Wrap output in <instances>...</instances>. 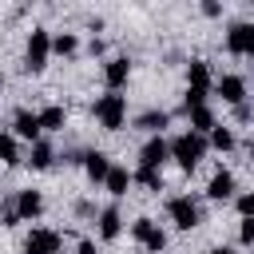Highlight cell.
<instances>
[{
  "label": "cell",
  "instance_id": "obj_1",
  "mask_svg": "<svg viewBox=\"0 0 254 254\" xmlns=\"http://www.w3.org/2000/svg\"><path fill=\"white\" fill-rule=\"evenodd\" d=\"M206 151H210V143H206V135H194V131H183V135H175L171 139V159L183 167V171H194L202 159H206Z\"/></svg>",
  "mask_w": 254,
  "mask_h": 254
},
{
  "label": "cell",
  "instance_id": "obj_2",
  "mask_svg": "<svg viewBox=\"0 0 254 254\" xmlns=\"http://www.w3.org/2000/svg\"><path fill=\"white\" fill-rule=\"evenodd\" d=\"M91 115L99 119L103 131H119V127L127 123V95H119V91H103V95L91 103Z\"/></svg>",
  "mask_w": 254,
  "mask_h": 254
},
{
  "label": "cell",
  "instance_id": "obj_3",
  "mask_svg": "<svg viewBox=\"0 0 254 254\" xmlns=\"http://www.w3.org/2000/svg\"><path fill=\"white\" fill-rule=\"evenodd\" d=\"M52 60V32L48 28H32L28 32V44H24V71L40 75Z\"/></svg>",
  "mask_w": 254,
  "mask_h": 254
},
{
  "label": "cell",
  "instance_id": "obj_4",
  "mask_svg": "<svg viewBox=\"0 0 254 254\" xmlns=\"http://www.w3.org/2000/svg\"><path fill=\"white\" fill-rule=\"evenodd\" d=\"M167 218H171L179 230H194V226L202 222V206H198V198H190V194H175V198H167Z\"/></svg>",
  "mask_w": 254,
  "mask_h": 254
},
{
  "label": "cell",
  "instance_id": "obj_5",
  "mask_svg": "<svg viewBox=\"0 0 254 254\" xmlns=\"http://www.w3.org/2000/svg\"><path fill=\"white\" fill-rule=\"evenodd\" d=\"M226 52L242 56V60H254V24L250 20H234L226 28Z\"/></svg>",
  "mask_w": 254,
  "mask_h": 254
},
{
  "label": "cell",
  "instance_id": "obj_6",
  "mask_svg": "<svg viewBox=\"0 0 254 254\" xmlns=\"http://www.w3.org/2000/svg\"><path fill=\"white\" fill-rule=\"evenodd\" d=\"M12 135H16V139H24L28 147H32V143H40V139H44L40 111H28V107H20V111L12 115Z\"/></svg>",
  "mask_w": 254,
  "mask_h": 254
},
{
  "label": "cell",
  "instance_id": "obj_7",
  "mask_svg": "<svg viewBox=\"0 0 254 254\" xmlns=\"http://www.w3.org/2000/svg\"><path fill=\"white\" fill-rule=\"evenodd\" d=\"M60 246H64L60 230H48V226H36L24 238V254H60Z\"/></svg>",
  "mask_w": 254,
  "mask_h": 254
},
{
  "label": "cell",
  "instance_id": "obj_8",
  "mask_svg": "<svg viewBox=\"0 0 254 254\" xmlns=\"http://www.w3.org/2000/svg\"><path fill=\"white\" fill-rule=\"evenodd\" d=\"M167 159H171V139H163V135H151V139L139 147V167H155V171H163Z\"/></svg>",
  "mask_w": 254,
  "mask_h": 254
},
{
  "label": "cell",
  "instance_id": "obj_9",
  "mask_svg": "<svg viewBox=\"0 0 254 254\" xmlns=\"http://www.w3.org/2000/svg\"><path fill=\"white\" fill-rule=\"evenodd\" d=\"M127 79H131V60H127V56L103 60V83H107V91H123Z\"/></svg>",
  "mask_w": 254,
  "mask_h": 254
},
{
  "label": "cell",
  "instance_id": "obj_10",
  "mask_svg": "<svg viewBox=\"0 0 254 254\" xmlns=\"http://www.w3.org/2000/svg\"><path fill=\"white\" fill-rule=\"evenodd\" d=\"M234 190H238V183H234V175H230L226 167H218V171L210 175V183H206V198H210V202H230Z\"/></svg>",
  "mask_w": 254,
  "mask_h": 254
},
{
  "label": "cell",
  "instance_id": "obj_11",
  "mask_svg": "<svg viewBox=\"0 0 254 254\" xmlns=\"http://www.w3.org/2000/svg\"><path fill=\"white\" fill-rule=\"evenodd\" d=\"M214 91L222 95V103H230V107H238V103H246V79L242 75H218L214 79Z\"/></svg>",
  "mask_w": 254,
  "mask_h": 254
},
{
  "label": "cell",
  "instance_id": "obj_12",
  "mask_svg": "<svg viewBox=\"0 0 254 254\" xmlns=\"http://www.w3.org/2000/svg\"><path fill=\"white\" fill-rule=\"evenodd\" d=\"M111 159H107V151H83V175L91 179V183H107V175H111Z\"/></svg>",
  "mask_w": 254,
  "mask_h": 254
},
{
  "label": "cell",
  "instance_id": "obj_13",
  "mask_svg": "<svg viewBox=\"0 0 254 254\" xmlns=\"http://www.w3.org/2000/svg\"><path fill=\"white\" fill-rule=\"evenodd\" d=\"M12 198H16V210H20V218H24V222H32V218H40V214H44V194H40V190H32V187H28V190H16Z\"/></svg>",
  "mask_w": 254,
  "mask_h": 254
},
{
  "label": "cell",
  "instance_id": "obj_14",
  "mask_svg": "<svg viewBox=\"0 0 254 254\" xmlns=\"http://www.w3.org/2000/svg\"><path fill=\"white\" fill-rule=\"evenodd\" d=\"M123 234V214H119V206H103L99 210V238L103 242H115Z\"/></svg>",
  "mask_w": 254,
  "mask_h": 254
},
{
  "label": "cell",
  "instance_id": "obj_15",
  "mask_svg": "<svg viewBox=\"0 0 254 254\" xmlns=\"http://www.w3.org/2000/svg\"><path fill=\"white\" fill-rule=\"evenodd\" d=\"M167 123H171V111H163V107H147L143 115H135V127L147 131V135H159Z\"/></svg>",
  "mask_w": 254,
  "mask_h": 254
},
{
  "label": "cell",
  "instance_id": "obj_16",
  "mask_svg": "<svg viewBox=\"0 0 254 254\" xmlns=\"http://www.w3.org/2000/svg\"><path fill=\"white\" fill-rule=\"evenodd\" d=\"M187 87H202V91L214 87V79H210V64H206V60H190V64H187Z\"/></svg>",
  "mask_w": 254,
  "mask_h": 254
},
{
  "label": "cell",
  "instance_id": "obj_17",
  "mask_svg": "<svg viewBox=\"0 0 254 254\" xmlns=\"http://www.w3.org/2000/svg\"><path fill=\"white\" fill-rule=\"evenodd\" d=\"M187 119H190V131H194V135H210V131L218 127V119H214V107H210V103H206V107L187 111Z\"/></svg>",
  "mask_w": 254,
  "mask_h": 254
},
{
  "label": "cell",
  "instance_id": "obj_18",
  "mask_svg": "<svg viewBox=\"0 0 254 254\" xmlns=\"http://www.w3.org/2000/svg\"><path fill=\"white\" fill-rule=\"evenodd\" d=\"M64 123H67V107H64V103L40 107V127H44V131H64Z\"/></svg>",
  "mask_w": 254,
  "mask_h": 254
},
{
  "label": "cell",
  "instance_id": "obj_19",
  "mask_svg": "<svg viewBox=\"0 0 254 254\" xmlns=\"http://www.w3.org/2000/svg\"><path fill=\"white\" fill-rule=\"evenodd\" d=\"M28 163H32L36 171H48V167L56 163V147H52L48 139H40V143H32V147H28Z\"/></svg>",
  "mask_w": 254,
  "mask_h": 254
},
{
  "label": "cell",
  "instance_id": "obj_20",
  "mask_svg": "<svg viewBox=\"0 0 254 254\" xmlns=\"http://www.w3.org/2000/svg\"><path fill=\"white\" fill-rule=\"evenodd\" d=\"M131 179H135L143 190H151V194H159V190H163V171H155V167H135V171H131Z\"/></svg>",
  "mask_w": 254,
  "mask_h": 254
},
{
  "label": "cell",
  "instance_id": "obj_21",
  "mask_svg": "<svg viewBox=\"0 0 254 254\" xmlns=\"http://www.w3.org/2000/svg\"><path fill=\"white\" fill-rule=\"evenodd\" d=\"M131 183H135V179H131V171H127V167H111V175H107V183H103V187H107L115 198H123Z\"/></svg>",
  "mask_w": 254,
  "mask_h": 254
},
{
  "label": "cell",
  "instance_id": "obj_22",
  "mask_svg": "<svg viewBox=\"0 0 254 254\" xmlns=\"http://www.w3.org/2000/svg\"><path fill=\"white\" fill-rule=\"evenodd\" d=\"M79 52V36L75 32H56L52 36V56H75Z\"/></svg>",
  "mask_w": 254,
  "mask_h": 254
},
{
  "label": "cell",
  "instance_id": "obj_23",
  "mask_svg": "<svg viewBox=\"0 0 254 254\" xmlns=\"http://www.w3.org/2000/svg\"><path fill=\"white\" fill-rule=\"evenodd\" d=\"M0 163L4 167H16L20 163V143H16L12 131H0Z\"/></svg>",
  "mask_w": 254,
  "mask_h": 254
},
{
  "label": "cell",
  "instance_id": "obj_24",
  "mask_svg": "<svg viewBox=\"0 0 254 254\" xmlns=\"http://www.w3.org/2000/svg\"><path fill=\"white\" fill-rule=\"evenodd\" d=\"M206 143H210L214 151H234V143H238V139H234V131H230L226 123H218V127L206 135Z\"/></svg>",
  "mask_w": 254,
  "mask_h": 254
},
{
  "label": "cell",
  "instance_id": "obj_25",
  "mask_svg": "<svg viewBox=\"0 0 254 254\" xmlns=\"http://www.w3.org/2000/svg\"><path fill=\"white\" fill-rule=\"evenodd\" d=\"M139 246H143L147 254H163V250H167V230H163V226H155V230H151Z\"/></svg>",
  "mask_w": 254,
  "mask_h": 254
},
{
  "label": "cell",
  "instance_id": "obj_26",
  "mask_svg": "<svg viewBox=\"0 0 254 254\" xmlns=\"http://www.w3.org/2000/svg\"><path fill=\"white\" fill-rule=\"evenodd\" d=\"M20 210H16V198H4L0 202V226H20Z\"/></svg>",
  "mask_w": 254,
  "mask_h": 254
},
{
  "label": "cell",
  "instance_id": "obj_27",
  "mask_svg": "<svg viewBox=\"0 0 254 254\" xmlns=\"http://www.w3.org/2000/svg\"><path fill=\"white\" fill-rule=\"evenodd\" d=\"M206 95H210V91H202V87H187V95H183V111L206 107Z\"/></svg>",
  "mask_w": 254,
  "mask_h": 254
},
{
  "label": "cell",
  "instance_id": "obj_28",
  "mask_svg": "<svg viewBox=\"0 0 254 254\" xmlns=\"http://www.w3.org/2000/svg\"><path fill=\"white\" fill-rule=\"evenodd\" d=\"M234 206H238V214H242V218H254V190L234 194Z\"/></svg>",
  "mask_w": 254,
  "mask_h": 254
},
{
  "label": "cell",
  "instance_id": "obj_29",
  "mask_svg": "<svg viewBox=\"0 0 254 254\" xmlns=\"http://www.w3.org/2000/svg\"><path fill=\"white\" fill-rule=\"evenodd\" d=\"M238 242L242 246H254V218H242L238 222Z\"/></svg>",
  "mask_w": 254,
  "mask_h": 254
},
{
  "label": "cell",
  "instance_id": "obj_30",
  "mask_svg": "<svg viewBox=\"0 0 254 254\" xmlns=\"http://www.w3.org/2000/svg\"><path fill=\"white\" fill-rule=\"evenodd\" d=\"M202 16L218 20V16H222V4H218V0H202Z\"/></svg>",
  "mask_w": 254,
  "mask_h": 254
},
{
  "label": "cell",
  "instance_id": "obj_31",
  "mask_svg": "<svg viewBox=\"0 0 254 254\" xmlns=\"http://www.w3.org/2000/svg\"><path fill=\"white\" fill-rule=\"evenodd\" d=\"M250 115H254L250 103H238V107H234V119H238V123H250Z\"/></svg>",
  "mask_w": 254,
  "mask_h": 254
},
{
  "label": "cell",
  "instance_id": "obj_32",
  "mask_svg": "<svg viewBox=\"0 0 254 254\" xmlns=\"http://www.w3.org/2000/svg\"><path fill=\"white\" fill-rule=\"evenodd\" d=\"M75 254H99V246H95L91 238H79V242H75Z\"/></svg>",
  "mask_w": 254,
  "mask_h": 254
},
{
  "label": "cell",
  "instance_id": "obj_33",
  "mask_svg": "<svg viewBox=\"0 0 254 254\" xmlns=\"http://www.w3.org/2000/svg\"><path fill=\"white\" fill-rule=\"evenodd\" d=\"M75 214H79V218H87V214H95V206L83 198V202H75Z\"/></svg>",
  "mask_w": 254,
  "mask_h": 254
},
{
  "label": "cell",
  "instance_id": "obj_34",
  "mask_svg": "<svg viewBox=\"0 0 254 254\" xmlns=\"http://www.w3.org/2000/svg\"><path fill=\"white\" fill-rule=\"evenodd\" d=\"M87 52H91V56H103V40H99V36H91V44H87Z\"/></svg>",
  "mask_w": 254,
  "mask_h": 254
},
{
  "label": "cell",
  "instance_id": "obj_35",
  "mask_svg": "<svg viewBox=\"0 0 254 254\" xmlns=\"http://www.w3.org/2000/svg\"><path fill=\"white\" fill-rule=\"evenodd\" d=\"M206 254H238L234 246H214V250H206Z\"/></svg>",
  "mask_w": 254,
  "mask_h": 254
},
{
  "label": "cell",
  "instance_id": "obj_36",
  "mask_svg": "<svg viewBox=\"0 0 254 254\" xmlns=\"http://www.w3.org/2000/svg\"><path fill=\"white\" fill-rule=\"evenodd\" d=\"M250 163H254V139H250Z\"/></svg>",
  "mask_w": 254,
  "mask_h": 254
},
{
  "label": "cell",
  "instance_id": "obj_37",
  "mask_svg": "<svg viewBox=\"0 0 254 254\" xmlns=\"http://www.w3.org/2000/svg\"><path fill=\"white\" fill-rule=\"evenodd\" d=\"M0 91H4V75H0Z\"/></svg>",
  "mask_w": 254,
  "mask_h": 254
}]
</instances>
